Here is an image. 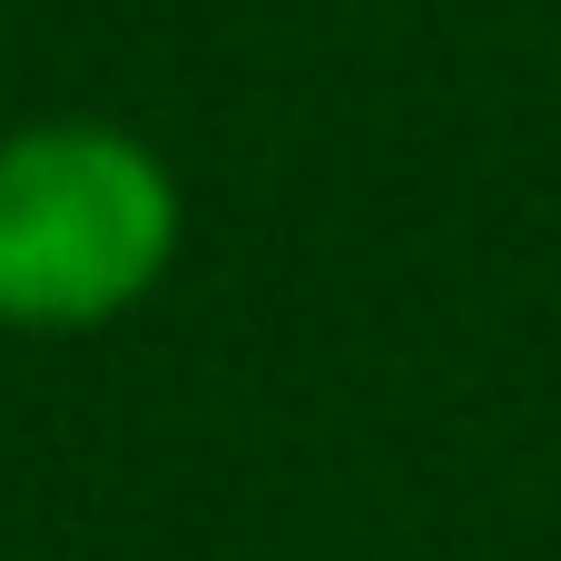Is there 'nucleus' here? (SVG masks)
Returning <instances> with one entry per match:
<instances>
[{
	"mask_svg": "<svg viewBox=\"0 0 561 561\" xmlns=\"http://www.w3.org/2000/svg\"><path fill=\"white\" fill-rule=\"evenodd\" d=\"M178 178L118 118H30L0 138V325L99 335L178 256Z\"/></svg>",
	"mask_w": 561,
	"mask_h": 561,
	"instance_id": "nucleus-1",
	"label": "nucleus"
}]
</instances>
